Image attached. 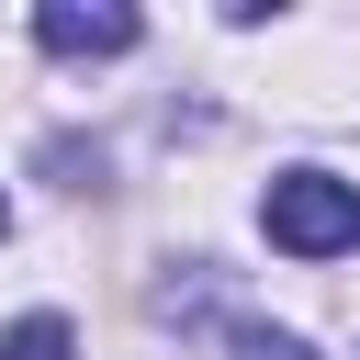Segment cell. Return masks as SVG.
<instances>
[{
	"label": "cell",
	"mask_w": 360,
	"mask_h": 360,
	"mask_svg": "<svg viewBox=\"0 0 360 360\" xmlns=\"http://www.w3.org/2000/svg\"><path fill=\"white\" fill-rule=\"evenodd\" d=\"M259 225H270V248H292V259H338V248H360V180H338V169H281V180L259 191Z\"/></svg>",
	"instance_id": "cell-1"
},
{
	"label": "cell",
	"mask_w": 360,
	"mask_h": 360,
	"mask_svg": "<svg viewBox=\"0 0 360 360\" xmlns=\"http://www.w3.org/2000/svg\"><path fill=\"white\" fill-rule=\"evenodd\" d=\"M34 34H45V56H124L135 45V11L124 0H45Z\"/></svg>",
	"instance_id": "cell-2"
},
{
	"label": "cell",
	"mask_w": 360,
	"mask_h": 360,
	"mask_svg": "<svg viewBox=\"0 0 360 360\" xmlns=\"http://www.w3.org/2000/svg\"><path fill=\"white\" fill-rule=\"evenodd\" d=\"M0 360H79V338H68V315H22L0 338Z\"/></svg>",
	"instance_id": "cell-3"
},
{
	"label": "cell",
	"mask_w": 360,
	"mask_h": 360,
	"mask_svg": "<svg viewBox=\"0 0 360 360\" xmlns=\"http://www.w3.org/2000/svg\"><path fill=\"white\" fill-rule=\"evenodd\" d=\"M236 360H315V349L281 338V326H236Z\"/></svg>",
	"instance_id": "cell-4"
},
{
	"label": "cell",
	"mask_w": 360,
	"mask_h": 360,
	"mask_svg": "<svg viewBox=\"0 0 360 360\" xmlns=\"http://www.w3.org/2000/svg\"><path fill=\"white\" fill-rule=\"evenodd\" d=\"M0 225H11V202H0Z\"/></svg>",
	"instance_id": "cell-5"
}]
</instances>
